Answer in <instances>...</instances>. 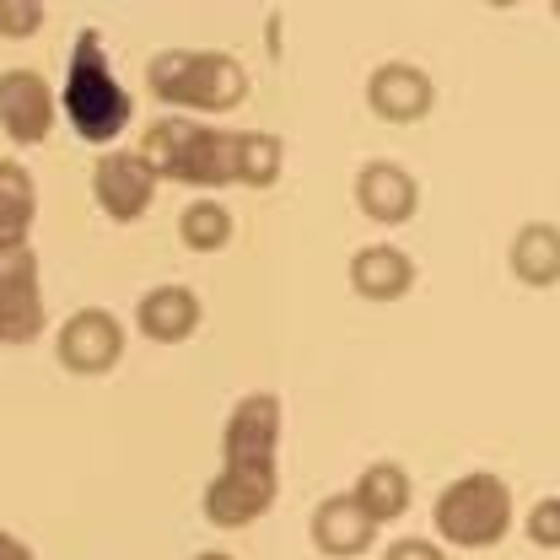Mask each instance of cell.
Here are the masks:
<instances>
[{
  "label": "cell",
  "mask_w": 560,
  "mask_h": 560,
  "mask_svg": "<svg viewBox=\"0 0 560 560\" xmlns=\"http://www.w3.org/2000/svg\"><path fill=\"white\" fill-rule=\"evenodd\" d=\"M140 156L151 162L156 178L184 184V189H226V184H237V136L215 130V125H200V119H184V114L156 119L145 130V140H140Z\"/></svg>",
  "instance_id": "3"
},
{
  "label": "cell",
  "mask_w": 560,
  "mask_h": 560,
  "mask_svg": "<svg viewBox=\"0 0 560 560\" xmlns=\"http://www.w3.org/2000/svg\"><path fill=\"white\" fill-rule=\"evenodd\" d=\"M285 167V145L265 130H237V184L248 189H270Z\"/></svg>",
  "instance_id": "19"
},
{
  "label": "cell",
  "mask_w": 560,
  "mask_h": 560,
  "mask_svg": "<svg viewBox=\"0 0 560 560\" xmlns=\"http://www.w3.org/2000/svg\"><path fill=\"white\" fill-rule=\"evenodd\" d=\"M60 366L75 377H103L119 366L125 355V324L108 313V307H75L66 324H60Z\"/></svg>",
  "instance_id": "8"
},
{
  "label": "cell",
  "mask_w": 560,
  "mask_h": 560,
  "mask_svg": "<svg viewBox=\"0 0 560 560\" xmlns=\"http://www.w3.org/2000/svg\"><path fill=\"white\" fill-rule=\"evenodd\" d=\"M523 528H528V545L534 550H560V495H539L528 506Z\"/></svg>",
  "instance_id": "20"
},
{
  "label": "cell",
  "mask_w": 560,
  "mask_h": 560,
  "mask_svg": "<svg viewBox=\"0 0 560 560\" xmlns=\"http://www.w3.org/2000/svg\"><path fill=\"white\" fill-rule=\"evenodd\" d=\"M355 210L377 226H405L420 210L416 173H405L399 162H366L355 173Z\"/></svg>",
  "instance_id": "11"
},
{
  "label": "cell",
  "mask_w": 560,
  "mask_h": 560,
  "mask_svg": "<svg viewBox=\"0 0 560 560\" xmlns=\"http://www.w3.org/2000/svg\"><path fill=\"white\" fill-rule=\"evenodd\" d=\"M350 291L361 302H399L416 291V259L394 243H372V248H355L350 254Z\"/></svg>",
  "instance_id": "14"
},
{
  "label": "cell",
  "mask_w": 560,
  "mask_h": 560,
  "mask_svg": "<svg viewBox=\"0 0 560 560\" xmlns=\"http://www.w3.org/2000/svg\"><path fill=\"white\" fill-rule=\"evenodd\" d=\"M0 560H38V556H33V550H27L22 539H11V534L0 528Z\"/></svg>",
  "instance_id": "23"
},
{
  "label": "cell",
  "mask_w": 560,
  "mask_h": 560,
  "mask_svg": "<svg viewBox=\"0 0 560 560\" xmlns=\"http://www.w3.org/2000/svg\"><path fill=\"white\" fill-rule=\"evenodd\" d=\"M556 16H560V0H556Z\"/></svg>",
  "instance_id": "25"
},
{
  "label": "cell",
  "mask_w": 560,
  "mask_h": 560,
  "mask_svg": "<svg viewBox=\"0 0 560 560\" xmlns=\"http://www.w3.org/2000/svg\"><path fill=\"white\" fill-rule=\"evenodd\" d=\"M383 560H447V550L442 545H431V539H394L388 550H383Z\"/></svg>",
  "instance_id": "22"
},
{
  "label": "cell",
  "mask_w": 560,
  "mask_h": 560,
  "mask_svg": "<svg viewBox=\"0 0 560 560\" xmlns=\"http://www.w3.org/2000/svg\"><path fill=\"white\" fill-rule=\"evenodd\" d=\"M195 560H232V556H226V550H200Z\"/></svg>",
  "instance_id": "24"
},
{
  "label": "cell",
  "mask_w": 560,
  "mask_h": 560,
  "mask_svg": "<svg viewBox=\"0 0 560 560\" xmlns=\"http://www.w3.org/2000/svg\"><path fill=\"white\" fill-rule=\"evenodd\" d=\"M366 108L383 125H420L436 108V81L410 60H388L366 75Z\"/></svg>",
  "instance_id": "10"
},
{
  "label": "cell",
  "mask_w": 560,
  "mask_h": 560,
  "mask_svg": "<svg viewBox=\"0 0 560 560\" xmlns=\"http://www.w3.org/2000/svg\"><path fill=\"white\" fill-rule=\"evenodd\" d=\"M60 97L38 70H0V130L11 145H44L55 130Z\"/></svg>",
  "instance_id": "9"
},
{
  "label": "cell",
  "mask_w": 560,
  "mask_h": 560,
  "mask_svg": "<svg viewBox=\"0 0 560 560\" xmlns=\"http://www.w3.org/2000/svg\"><path fill=\"white\" fill-rule=\"evenodd\" d=\"M38 215V184L22 162L0 156V248H22Z\"/></svg>",
  "instance_id": "17"
},
{
  "label": "cell",
  "mask_w": 560,
  "mask_h": 560,
  "mask_svg": "<svg viewBox=\"0 0 560 560\" xmlns=\"http://www.w3.org/2000/svg\"><path fill=\"white\" fill-rule=\"evenodd\" d=\"M307 528H313L318 556H329V560H355V556H366V550L377 545V523L355 506V495H350V490L329 495V501H318Z\"/></svg>",
  "instance_id": "12"
},
{
  "label": "cell",
  "mask_w": 560,
  "mask_h": 560,
  "mask_svg": "<svg viewBox=\"0 0 560 560\" xmlns=\"http://www.w3.org/2000/svg\"><path fill=\"white\" fill-rule=\"evenodd\" d=\"M280 399L243 394L221 425V475L206 486V517L215 528L259 523L280 495Z\"/></svg>",
  "instance_id": "1"
},
{
  "label": "cell",
  "mask_w": 560,
  "mask_h": 560,
  "mask_svg": "<svg viewBox=\"0 0 560 560\" xmlns=\"http://www.w3.org/2000/svg\"><path fill=\"white\" fill-rule=\"evenodd\" d=\"M506 265H512V276L523 280V285H534V291L556 285L560 280V226L556 221H523V226L512 232Z\"/></svg>",
  "instance_id": "15"
},
{
  "label": "cell",
  "mask_w": 560,
  "mask_h": 560,
  "mask_svg": "<svg viewBox=\"0 0 560 560\" xmlns=\"http://www.w3.org/2000/svg\"><path fill=\"white\" fill-rule=\"evenodd\" d=\"M156 173H151V162L140 156V151H103L97 162H92V200L97 210L108 215V221H119V226H130L140 221L151 200H156Z\"/></svg>",
  "instance_id": "7"
},
{
  "label": "cell",
  "mask_w": 560,
  "mask_h": 560,
  "mask_svg": "<svg viewBox=\"0 0 560 560\" xmlns=\"http://www.w3.org/2000/svg\"><path fill=\"white\" fill-rule=\"evenodd\" d=\"M44 27L38 0H0V38H33Z\"/></svg>",
  "instance_id": "21"
},
{
  "label": "cell",
  "mask_w": 560,
  "mask_h": 560,
  "mask_svg": "<svg viewBox=\"0 0 560 560\" xmlns=\"http://www.w3.org/2000/svg\"><path fill=\"white\" fill-rule=\"evenodd\" d=\"M178 237H184L189 254H221V248L232 243V210L221 206V200H195V206H184V215H178Z\"/></svg>",
  "instance_id": "18"
},
{
  "label": "cell",
  "mask_w": 560,
  "mask_h": 560,
  "mask_svg": "<svg viewBox=\"0 0 560 560\" xmlns=\"http://www.w3.org/2000/svg\"><path fill=\"white\" fill-rule=\"evenodd\" d=\"M512 517H517L512 512V490L490 469L458 475L431 506L436 539H447L453 550H495L512 534Z\"/></svg>",
  "instance_id": "5"
},
{
  "label": "cell",
  "mask_w": 560,
  "mask_h": 560,
  "mask_svg": "<svg viewBox=\"0 0 560 560\" xmlns=\"http://www.w3.org/2000/svg\"><path fill=\"white\" fill-rule=\"evenodd\" d=\"M350 495H355V506L377 523V528H388V523H399L405 512H410V475L399 469V464H366L361 475H355V486H350Z\"/></svg>",
  "instance_id": "16"
},
{
  "label": "cell",
  "mask_w": 560,
  "mask_h": 560,
  "mask_svg": "<svg viewBox=\"0 0 560 560\" xmlns=\"http://www.w3.org/2000/svg\"><path fill=\"white\" fill-rule=\"evenodd\" d=\"M151 97L167 108H200V114H226L248 97V70L221 49H162L145 66Z\"/></svg>",
  "instance_id": "4"
},
{
  "label": "cell",
  "mask_w": 560,
  "mask_h": 560,
  "mask_svg": "<svg viewBox=\"0 0 560 560\" xmlns=\"http://www.w3.org/2000/svg\"><path fill=\"white\" fill-rule=\"evenodd\" d=\"M44 280H38V254L0 248V346H33L44 335Z\"/></svg>",
  "instance_id": "6"
},
{
  "label": "cell",
  "mask_w": 560,
  "mask_h": 560,
  "mask_svg": "<svg viewBox=\"0 0 560 560\" xmlns=\"http://www.w3.org/2000/svg\"><path fill=\"white\" fill-rule=\"evenodd\" d=\"M66 119L70 130L86 140V145H114V140L130 130V92L119 86V75L108 66V44L97 27H81L75 44H70V66H66Z\"/></svg>",
  "instance_id": "2"
},
{
  "label": "cell",
  "mask_w": 560,
  "mask_h": 560,
  "mask_svg": "<svg viewBox=\"0 0 560 560\" xmlns=\"http://www.w3.org/2000/svg\"><path fill=\"white\" fill-rule=\"evenodd\" d=\"M200 318H206V307H200V296H195L189 285H151L136 302L140 335L156 340V346H184V340H195V335H200Z\"/></svg>",
  "instance_id": "13"
}]
</instances>
